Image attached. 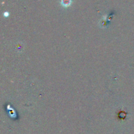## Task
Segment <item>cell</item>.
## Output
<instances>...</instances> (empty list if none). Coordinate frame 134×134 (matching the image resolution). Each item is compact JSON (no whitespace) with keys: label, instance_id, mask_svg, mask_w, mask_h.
I'll return each instance as SVG.
<instances>
[{"label":"cell","instance_id":"obj_1","mask_svg":"<svg viewBox=\"0 0 134 134\" xmlns=\"http://www.w3.org/2000/svg\"><path fill=\"white\" fill-rule=\"evenodd\" d=\"M72 0H61V5L64 7H68L71 5Z\"/></svg>","mask_w":134,"mask_h":134}]
</instances>
